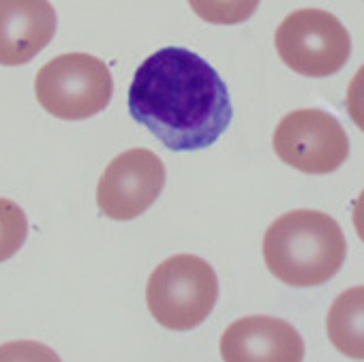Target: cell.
<instances>
[{"label":"cell","mask_w":364,"mask_h":362,"mask_svg":"<svg viewBox=\"0 0 364 362\" xmlns=\"http://www.w3.org/2000/svg\"><path fill=\"white\" fill-rule=\"evenodd\" d=\"M129 114L165 148L176 152L213 146L230 127L234 110L223 78L187 48L148 56L129 86Z\"/></svg>","instance_id":"cell-1"},{"label":"cell","mask_w":364,"mask_h":362,"mask_svg":"<svg viewBox=\"0 0 364 362\" xmlns=\"http://www.w3.org/2000/svg\"><path fill=\"white\" fill-rule=\"evenodd\" d=\"M345 255L347 243L341 225L317 211L285 213L264 236L268 270L291 287L328 283L341 270Z\"/></svg>","instance_id":"cell-2"},{"label":"cell","mask_w":364,"mask_h":362,"mask_svg":"<svg viewBox=\"0 0 364 362\" xmlns=\"http://www.w3.org/2000/svg\"><path fill=\"white\" fill-rule=\"evenodd\" d=\"M219 298L215 268L198 255H173L148 279L146 302L152 317L169 330H191L208 319Z\"/></svg>","instance_id":"cell-3"},{"label":"cell","mask_w":364,"mask_h":362,"mask_svg":"<svg viewBox=\"0 0 364 362\" xmlns=\"http://www.w3.org/2000/svg\"><path fill=\"white\" fill-rule=\"evenodd\" d=\"M35 92L48 114L60 120H86L109 105L114 80L103 60L90 54H63L41 67Z\"/></svg>","instance_id":"cell-4"},{"label":"cell","mask_w":364,"mask_h":362,"mask_svg":"<svg viewBox=\"0 0 364 362\" xmlns=\"http://www.w3.org/2000/svg\"><path fill=\"white\" fill-rule=\"evenodd\" d=\"M274 46L281 60L306 78H328L345 67L351 54V37L332 14L300 9L277 28Z\"/></svg>","instance_id":"cell-5"},{"label":"cell","mask_w":364,"mask_h":362,"mask_svg":"<svg viewBox=\"0 0 364 362\" xmlns=\"http://www.w3.org/2000/svg\"><path fill=\"white\" fill-rule=\"evenodd\" d=\"M277 156L302 174H330L349 156L343 124L323 110H296L287 114L272 137Z\"/></svg>","instance_id":"cell-6"},{"label":"cell","mask_w":364,"mask_h":362,"mask_svg":"<svg viewBox=\"0 0 364 362\" xmlns=\"http://www.w3.org/2000/svg\"><path fill=\"white\" fill-rule=\"evenodd\" d=\"M165 187V165L146 148L118 154L101 174L97 187L99 211L114 221H131L144 215Z\"/></svg>","instance_id":"cell-7"},{"label":"cell","mask_w":364,"mask_h":362,"mask_svg":"<svg viewBox=\"0 0 364 362\" xmlns=\"http://www.w3.org/2000/svg\"><path fill=\"white\" fill-rule=\"evenodd\" d=\"M221 356L228 362H298L304 358V341L285 319L251 315L234 321L223 332Z\"/></svg>","instance_id":"cell-8"},{"label":"cell","mask_w":364,"mask_h":362,"mask_svg":"<svg viewBox=\"0 0 364 362\" xmlns=\"http://www.w3.org/2000/svg\"><path fill=\"white\" fill-rule=\"evenodd\" d=\"M56 26L50 0H0V65L31 63L52 43Z\"/></svg>","instance_id":"cell-9"},{"label":"cell","mask_w":364,"mask_h":362,"mask_svg":"<svg viewBox=\"0 0 364 362\" xmlns=\"http://www.w3.org/2000/svg\"><path fill=\"white\" fill-rule=\"evenodd\" d=\"M326 328L341 353L364 360V285L345 289L332 302Z\"/></svg>","instance_id":"cell-10"},{"label":"cell","mask_w":364,"mask_h":362,"mask_svg":"<svg viewBox=\"0 0 364 362\" xmlns=\"http://www.w3.org/2000/svg\"><path fill=\"white\" fill-rule=\"evenodd\" d=\"M196 16L208 24L234 26L253 18L259 0H189Z\"/></svg>","instance_id":"cell-11"},{"label":"cell","mask_w":364,"mask_h":362,"mask_svg":"<svg viewBox=\"0 0 364 362\" xmlns=\"http://www.w3.org/2000/svg\"><path fill=\"white\" fill-rule=\"evenodd\" d=\"M28 219L20 204L0 198V264L11 260L26 243Z\"/></svg>","instance_id":"cell-12"},{"label":"cell","mask_w":364,"mask_h":362,"mask_svg":"<svg viewBox=\"0 0 364 362\" xmlns=\"http://www.w3.org/2000/svg\"><path fill=\"white\" fill-rule=\"evenodd\" d=\"M345 107H347V114L353 120V124L360 131H364V65L358 69V73L349 82Z\"/></svg>","instance_id":"cell-13"},{"label":"cell","mask_w":364,"mask_h":362,"mask_svg":"<svg viewBox=\"0 0 364 362\" xmlns=\"http://www.w3.org/2000/svg\"><path fill=\"white\" fill-rule=\"evenodd\" d=\"M353 225H355L358 238L364 243V191L360 193V198L353 206Z\"/></svg>","instance_id":"cell-14"}]
</instances>
